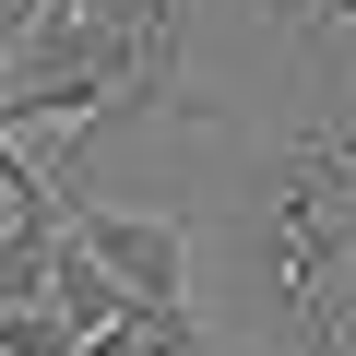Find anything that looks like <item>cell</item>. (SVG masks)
I'll return each mask as SVG.
<instances>
[{
  "mask_svg": "<svg viewBox=\"0 0 356 356\" xmlns=\"http://www.w3.org/2000/svg\"><path fill=\"white\" fill-rule=\"evenodd\" d=\"M48 261H60V202L0 226V309H48Z\"/></svg>",
  "mask_w": 356,
  "mask_h": 356,
  "instance_id": "3",
  "label": "cell"
},
{
  "mask_svg": "<svg viewBox=\"0 0 356 356\" xmlns=\"http://www.w3.org/2000/svg\"><path fill=\"white\" fill-rule=\"evenodd\" d=\"M214 226L238 250L250 356H356V83H321L309 119L250 143Z\"/></svg>",
  "mask_w": 356,
  "mask_h": 356,
  "instance_id": "1",
  "label": "cell"
},
{
  "mask_svg": "<svg viewBox=\"0 0 356 356\" xmlns=\"http://www.w3.org/2000/svg\"><path fill=\"white\" fill-rule=\"evenodd\" d=\"M0 202H13V214H36V202H60L48 178H36V154H24L13 131H0Z\"/></svg>",
  "mask_w": 356,
  "mask_h": 356,
  "instance_id": "4",
  "label": "cell"
},
{
  "mask_svg": "<svg viewBox=\"0 0 356 356\" xmlns=\"http://www.w3.org/2000/svg\"><path fill=\"white\" fill-rule=\"evenodd\" d=\"M60 238L119 285V297H143V309H191V285H202V238H191V214H119V202H72L60 214Z\"/></svg>",
  "mask_w": 356,
  "mask_h": 356,
  "instance_id": "2",
  "label": "cell"
}]
</instances>
